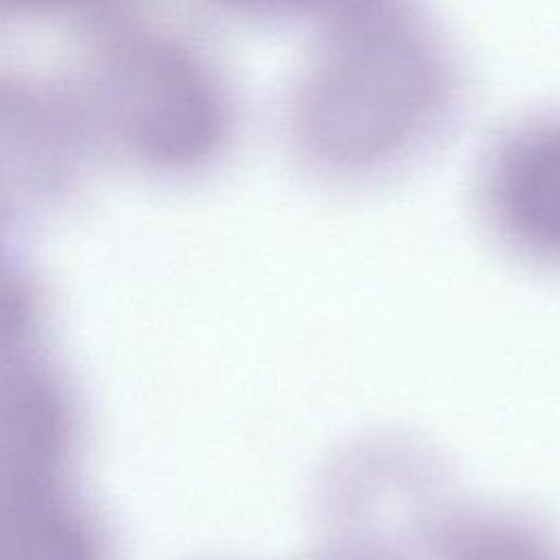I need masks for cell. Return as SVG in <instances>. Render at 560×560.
Instances as JSON below:
<instances>
[{"instance_id":"7a4b0ae2","label":"cell","mask_w":560,"mask_h":560,"mask_svg":"<svg viewBox=\"0 0 560 560\" xmlns=\"http://www.w3.org/2000/svg\"><path fill=\"white\" fill-rule=\"evenodd\" d=\"M109 88L125 138L160 166H203L232 140L230 88L186 46L149 39L125 48L112 66Z\"/></svg>"},{"instance_id":"52a82bcc","label":"cell","mask_w":560,"mask_h":560,"mask_svg":"<svg viewBox=\"0 0 560 560\" xmlns=\"http://www.w3.org/2000/svg\"><path fill=\"white\" fill-rule=\"evenodd\" d=\"M77 2H85V0H0V9H18V11L52 9V7H68Z\"/></svg>"},{"instance_id":"3957f363","label":"cell","mask_w":560,"mask_h":560,"mask_svg":"<svg viewBox=\"0 0 560 560\" xmlns=\"http://www.w3.org/2000/svg\"><path fill=\"white\" fill-rule=\"evenodd\" d=\"M477 199L503 245L560 265V107L523 114L494 133L479 160Z\"/></svg>"},{"instance_id":"8992f818","label":"cell","mask_w":560,"mask_h":560,"mask_svg":"<svg viewBox=\"0 0 560 560\" xmlns=\"http://www.w3.org/2000/svg\"><path fill=\"white\" fill-rule=\"evenodd\" d=\"M28 322V295L22 282L0 265V346L20 337Z\"/></svg>"},{"instance_id":"6da1fadb","label":"cell","mask_w":560,"mask_h":560,"mask_svg":"<svg viewBox=\"0 0 560 560\" xmlns=\"http://www.w3.org/2000/svg\"><path fill=\"white\" fill-rule=\"evenodd\" d=\"M464 88L442 24L418 0H385L311 33L287 88L284 138L326 182H378L442 144Z\"/></svg>"},{"instance_id":"277c9868","label":"cell","mask_w":560,"mask_h":560,"mask_svg":"<svg viewBox=\"0 0 560 560\" xmlns=\"http://www.w3.org/2000/svg\"><path fill=\"white\" fill-rule=\"evenodd\" d=\"M422 560H560V547L521 516L438 514L422 540Z\"/></svg>"},{"instance_id":"5b68a950","label":"cell","mask_w":560,"mask_h":560,"mask_svg":"<svg viewBox=\"0 0 560 560\" xmlns=\"http://www.w3.org/2000/svg\"><path fill=\"white\" fill-rule=\"evenodd\" d=\"M223 9L252 22L304 26L311 33L385 0H214Z\"/></svg>"}]
</instances>
